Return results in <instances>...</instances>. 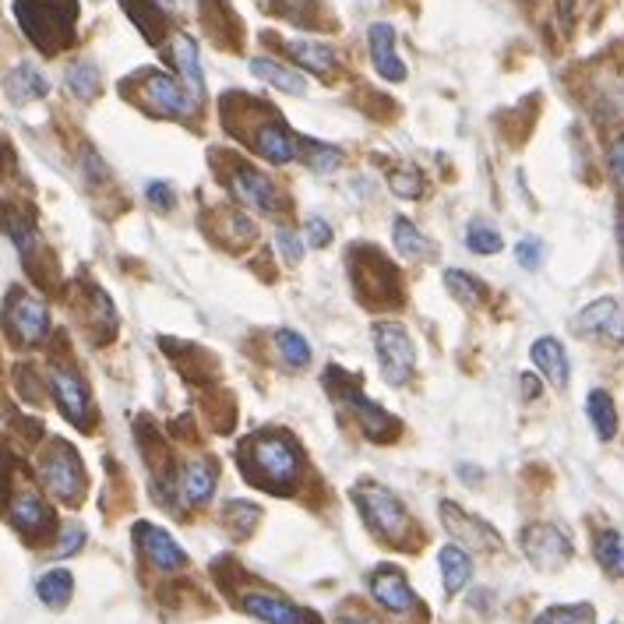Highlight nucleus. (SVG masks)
<instances>
[{
  "instance_id": "473e14b6",
  "label": "nucleus",
  "mask_w": 624,
  "mask_h": 624,
  "mask_svg": "<svg viewBox=\"0 0 624 624\" xmlns=\"http://www.w3.org/2000/svg\"><path fill=\"white\" fill-rule=\"evenodd\" d=\"M275 350L283 353L289 371H300V367L311 364V342L303 339L300 332H294V328H279V332H275Z\"/></svg>"
},
{
  "instance_id": "6ab92c4d",
  "label": "nucleus",
  "mask_w": 624,
  "mask_h": 624,
  "mask_svg": "<svg viewBox=\"0 0 624 624\" xmlns=\"http://www.w3.org/2000/svg\"><path fill=\"white\" fill-rule=\"evenodd\" d=\"M244 611L254 614L265 624H311V621H317L314 614L300 611V607H294L283 597H272V592H251V597H244Z\"/></svg>"
},
{
  "instance_id": "72a5a7b5",
  "label": "nucleus",
  "mask_w": 624,
  "mask_h": 624,
  "mask_svg": "<svg viewBox=\"0 0 624 624\" xmlns=\"http://www.w3.org/2000/svg\"><path fill=\"white\" fill-rule=\"evenodd\" d=\"M67 89L75 99H82V103H89V99L99 92V67L92 61H75V64H67Z\"/></svg>"
},
{
  "instance_id": "f03ea898",
  "label": "nucleus",
  "mask_w": 624,
  "mask_h": 624,
  "mask_svg": "<svg viewBox=\"0 0 624 624\" xmlns=\"http://www.w3.org/2000/svg\"><path fill=\"white\" fill-rule=\"evenodd\" d=\"M353 501L364 515L367 529L377 536V540H391V544H410V536L420 533L416 522L410 515V508L399 501L396 490H388L377 481H360L353 487Z\"/></svg>"
},
{
  "instance_id": "2eb2a0df",
  "label": "nucleus",
  "mask_w": 624,
  "mask_h": 624,
  "mask_svg": "<svg viewBox=\"0 0 624 624\" xmlns=\"http://www.w3.org/2000/svg\"><path fill=\"white\" fill-rule=\"evenodd\" d=\"M367 47H371V61L377 67V75H382L385 82H405V64L402 57L396 50V28L385 25V22H374L367 28Z\"/></svg>"
},
{
  "instance_id": "79ce46f5",
  "label": "nucleus",
  "mask_w": 624,
  "mask_h": 624,
  "mask_svg": "<svg viewBox=\"0 0 624 624\" xmlns=\"http://www.w3.org/2000/svg\"><path fill=\"white\" fill-rule=\"evenodd\" d=\"M145 198H149V205L159 209V212H170L173 205H177V198H173V187L163 184V180H152L149 187H145Z\"/></svg>"
},
{
  "instance_id": "6e6552de",
  "label": "nucleus",
  "mask_w": 624,
  "mask_h": 624,
  "mask_svg": "<svg viewBox=\"0 0 624 624\" xmlns=\"http://www.w3.org/2000/svg\"><path fill=\"white\" fill-rule=\"evenodd\" d=\"M141 96H145V103H149L155 113H163V117H191L195 103H198V99L187 92L184 82L163 75V71L141 75Z\"/></svg>"
},
{
  "instance_id": "423d86ee",
  "label": "nucleus",
  "mask_w": 624,
  "mask_h": 624,
  "mask_svg": "<svg viewBox=\"0 0 624 624\" xmlns=\"http://www.w3.org/2000/svg\"><path fill=\"white\" fill-rule=\"evenodd\" d=\"M522 554L540 572H558L575 558V547L564 529L550 526V522H533V526L522 529Z\"/></svg>"
},
{
  "instance_id": "4c0bfd02",
  "label": "nucleus",
  "mask_w": 624,
  "mask_h": 624,
  "mask_svg": "<svg viewBox=\"0 0 624 624\" xmlns=\"http://www.w3.org/2000/svg\"><path fill=\"white\" fill-rule=\"evenodd\" d=\"M515 261H519V269L540 272V269H544V261H547L544 240H540V237H522V240L515 244Z\"/></svg>"
},
{
  "instance_id": "412c9836",
  "label": "nucleus",
  "mask_w": 624,
  "mask_h": 624,
  "mask_svg": "<svg viewBox=\"0 0 624 624\" xmlns=\"http://www.w3.org/2000/svg\"><path fill=\"white\" fill-rule=\"evenodd\" d=\"M342 396H346V402L353 405V413L360 416V427H364V434H367L371 441H391V438H396V430H399V420L396 416H388L382 405L364 399L357 388H346Z\"/></svg>"
},
{
  "instance_id": "393cba45",
  "label": "nucleus",
  "mask_w": 624,
  "mask_h": 624,
  "mask_svg": "<svg viewBox=\"0 0 624 624\" xmlns=\"http://www.w3.org/2000/svg\"><path fill=\"white\" fill-rule=\"evenodd\" d=\"M438 564H441V583H445V597H455V592L466 589L470 575H473V561L462 544H445L438 550Z\"/></svg>"
},
{
  "instance_id": "9d476101",
  "label": "nucleus",
  "mask_w": 624,
  "mask_h": 624,
  "mask_svg": "<svg viewBox=\"0 0 624 624\" xmlns=\"http://www.w3.org/2000/svg\"><path fill=\"white\" fill-rule=\"evenodd\" d=\"M50 388H53V399H57V410H61L75 427H89L92 420V399H89V388L75 374V371H64V367H53L50 371Z\"/></svg>"
},
{
  "instance_id": "a19ab883",
  "label": "nucleus",
  "mask_w": 624,
  "mask_h": 624,
  "mask_svg": "<svg viewBox=\"0 0 624 624\" xmlns=\"http://www.w3.org/2000/svg\"><path fill=\"white\" fill-rule=\"evenodd\" d=\"M303 237H308L311 248L322 251L332 244V226L322 220V215H308V220H303Z\"/></svg>"
},
{
  "instance_id": "8fccbe9b",
  "label": "nucleus",
  "mask_w": 624,
  "mask_h": 624,
  "mask_svg": "<svg viewBox=\"0 0 624 624\" xmlns=\"http://www.w3.org/2000/svg\"><path fill=\"white\" fill-rule=\"evenodd\" d=\"M611 624H621V621H611Z\"/></svg>"
},
{
  "instance_id": "c9c22d12",
  "label": "nucleus",
  "mask_w": 624,
  "mask_h": 624,
  "mask_svg": "<svg viewBox=\"0 0 624 624\" xmlns=\"http://www.w3.org/2000/svg\"><path fill=\"white\" fill-rule=\"evenodd\" d=\"M303 159H308V166L314 173H332L342 166V149H336V145H325V141H308L303 145Z\"/></svg>"
},
{
  "instance_id": "ddd939ff",
  "label": "nucleus",
  "mask_w": 624,
  "mask_h": 624,
  "mask_svg": "<svg viewBox=\"0 0 624 624\" xmlns=\"http://www.w3.org/2000/svg\"><path fill=\"white\" fill-rule=\"evenodd\" d=\"M441 522L459 544H466L473 550H498L501 547V536L495 533V526H487L484 519L462 512L455 501H441Z\"/></svg>"
},
{
  "instance_id": "58836bf2",
  "label": "nucleus",
  "mask_w": 624,
  "mask_h": 624,
  "mask_svg": "<svg viewBox=\"0 0 624 624\" xmlns=\"http://www.w3.org/2000/svg\"><path fill=\"white\" fill-rule=\"evenodd\" d=\"M388 187H391V191H396L399 198L413 201L420 191H424V177H420L416 170L405 166V170H396V173H391V177H388Z\"/></svg>"
},
{
  "instance_id": "a18cd8bd",
  "label": "nucleus",
  "mask_w": 624,
  "mask_h": 624,
  "mask_svg": "<svg viewBox=\"0 0 624 624\" xmlns=\"http://www.w3.org/2000/svg\"><path fill=\"white\" fill-rule=\"evenodd\" d=\"M519 388H522V396H526V399H540V377H536V374H522Z\"/></svg>"
},
{
  "instance_id": "c03bdc74",
  "label": "nucleus",
  "mask_w": 624,
  "mask_h": 624,
  "mask_svg": "<svg viewBox=\"0 0 624 624\" xmlns=\"http://www.w3.org/2000/svg\"><path fill=\"white\" fill-rule=\"evenodd\" d=\"M64 536H67V540H61V547H57V558H64V554H71V550H78L82 540H85V533H82L78 526H71Z\"/></svg>"
},
{
  "instance_id": "c756f323",
  "label": "nucleus",
  "mask_w": 624,
  "mask_h": 624,
  "mask_svg": "<svg viewBox=\"0 0 624 624\" xmlns=\"http://www.w3.org/2000/svg\"><path fill=\"white\" fill-rule=\"evenodd\" d=\"M445 289L462 303V308H481L487 300V286L462 269H445Z\"/></svg>"
},
{
  "instance_id": "7c9ffc66",
  "label": "nucleus",
  "mask_w": 624,
  "mask_h": 624,
  "mask_svg": "<svg viewBox=\"0 0 624 624\" xmlns=\"http://www.w3.org/2000/svg\"><path fill=\"white\" fill-rule=\"evenodd\" d=\"M592 554H597L600 569L607 575L621 578L624 575V533H617V529L597 533V540H592Z\"/></svg>"
},
{
  "instance_id": "39448f33",
  "label": "nucleus",
  "mask_w": 624,
  "mask_h": 624,
  "mask_svg": "<svg viewBox=\"0 0 624 624\" xmlns=\"http://www.w3.org/2000/svg\"><path fill=\"white\" fill-rule=\"evenodd\" d=\"M18 18L28 39H36L42 50H53L50 33H64L75 22V0H18Z\"/></svg>"
},
{
  "instance_id": "20e7f679",
  "label": "nucleus",
  "mask_w": 624,
  "mask_h": 624,
  "mask_svg": "<svg viewBox=\"0 0 624 624\" xmlns=\"http://www.w3.org/2000/svg\"><path fill=\"white\" fill-rule=\"evenodd\" d=\"M39 476L42 487L50 490L57 501L64 504H78L85 498V470L82 459L75 455V448L64 441H53V448L39 462Z\"/></svg>"
},
{
  "instance_id": "f3484780",
  "label": "nucleus",
  "mask_w": 624,
  "mask_h": 624,
  "mask_svg": "<svg viewBox=\"0 0 624 624\" xmlns=\"http://www.w3.org/2000/svg\"><path fill=\"white\" fill-rule=\"evenodd\" d=\"M254 152L272 166H286L300 155V141L294 138V130H289L286 124L269 121L254 130Z\"/></svg>"
},
{
  "instance_id": "dca6fc26",
  "label": "nucleus",
  "mask_w": 624,
  "mask_h": 624,
  "mask_svg": "<svg viewBox=\"0 0 624 624\" xmlns=\"http://www.w3.org/2000/svg\"><path fill=\"white\" fill-rule=\"evenodd\" d=\"M8 519H11V526H14V529L25 533V536H33V540H39V536L53 533V512H50L47 504H42L39 495H33V490H22V495H14V498H11Z\"/></svg>"
},
{
  "instance_id": "ea45409f",
  "label": "nucleus",
  "mask_w": 624,
  "mask_h": 624,
  "mask_svg": "<svg viewBox=\"0 0 624 624\" xmlns=\"http://www.w3.org/2000/svg\"><path fill=\"white\" fill-rule=\"evenodd\" d=\"M275 251L286 258V265H297V261L303 258V240L289 226H279L275 229Z\"/></svg>"
},
{
  "instance_id": "bb28decb",
  "label": "nucleus",
  "mask_w": 624,
  "mask_h": 624,
  "mask_svg": "<svg viewBox=\"0 0 624 624\" xmlns=\"http://www.w3.org/2000/svg\"><path fill=\"white\" fill-rule=\"evenodd\" d=\"M586 416L592 430H597L600 441H614L617 434V405H614V396L607 388H592L586 396Z\"/></svg>"
},
{
  "instance_id": "2f4dec72",
  "label": "nucleus",
  "mask_w": 624,
  "mask_h": 624,
  "mask_svg": "<svg viewBox=\"0 0 624 624\" xmlns=\"http://www.w3.org/2000/svg\"><path fill=\"white\" fill-rule=\"evenodd\" d=\"M258 522H261V508L251 504V501H229L223 508V526L234 533L237 540H248Z\"/></svg>"
},
{
  "instance_id": "4be33fe9",
  "label": "nucleus",
  "mask_w": 624,
  "mask_h": 624,
  "mask_svg": "<svg viewBox=\"0 0 624 624\" xmlns=\"http://www.w3.org/2000/svg\"><path fill=\"white\" fill-rule=\"evenodd\" d=\"M173 64L180 71V82L187 85V92L195 99L205 96V71H201V57H198V42L187 36V33H177L173 36Z\"/></svg>"
},
{
  "instance_id": "f704fd0d",
  "label": "nucleus",
  "mask_w": 624,
  "mask_h": 624,
  "mask_svg": "<svg viewBox=\"0 0 624 624\" xmlns=\"http://www.w3.org/2000/svg\"><path fill=\"white\" fill-rule=\"evenodd\" d=\"M462 240H466V248L473 254H481V258H490V254H498L504 248V237L490 223H481V220L466 226V237H462Z\"/></svg>"
},
{
  "instance_id": "37998d69",
  "label": "nucleus",
  "mask_w": 624,
  "mask_h": 624,
  "mask_svg": "<svg viewBox=\"0 0 624 624\" xmlns=\"http://www.w3.org/2000/svg\"><path fill=\"white\" fill-rule=\"evenodd\" d=\"M611 177H614V184L624 191V138L611 149Z\"/></svg>"
},
{
  "instance_id": "09e8293b",
  "label": "nucleus",
  "mask_w": 624,
  "mask_h": 624,
  "mask_svg": "<svg viewBox=\"0 0 624 624\" xmlns=\"http://www.w3.org/2000/svg\"><path fill=\"white\" fill-rule=\"evenodd\" d=\"M617 240H621V251H624V212L617 215Z\"/></svg>"
},
{
  "instance_id": "49530a36",
  "label": "nucleus",
  "mask_w": 624,
  "mask_h": 624,
  "mask_svg": "<svg viewBox=\"0 0 624 624\" xmlns=\"http://www.w3.org/2000/svg\"><path fill=\"white\" fill-rule=\"evenodd\" d=\"M459 473H462V476H470L466 484H481V476H484L481 466H466V462H462V466H459Z\"/></svg>"
},
{
  "instance_id": "aec40b11",
  "label": "nucleus",
  "mask_w": 624,
  "mask_h": 624,
  "mask_svg": "<svg viewBox=\"0 0 624 624\" xmlns=\"http://www.w3.org/2000/svg\"><path fill=\"white\" fill-rule=\"evenodd\" d=\"M177 490L184 504H209L215 495V466L209 459L184 462L177 473Z\"/></svg>"
},
{
  "instance_id": "cd10ccee",
  "label": "nucleus",
  "mask_w": 624,
  "mask_h": 624,
  "mask_svg": "<svg viewBox=\"0 0 624 624\" xmlns=\"http://www.w3.org/2000/svg\"><path fill=\"white\" fill-rule=\"evenodd\" d=\"M286 50L294 53L297 64H303L308 71H314V75H328V71L336 67V53H332L325 42H317V39L294 36V39H286Z\"/></svg>"
},
{
  "instance_id": "1a4fd4ad",
  "label": "nucleus",
  "mask_w": 624,
  "mask_h": 624,
  "mask_svg": "<svg viewBox=\"0 0 624 624\" xmlns=\"http://www.w3.org/2000/svg\"><path fill=\"white\" fill-rule=\"evenodd\" d=\"M135 540H138V550L141 558L152 564L155 572H184L187 569V554L184 547L173 540L166 529L152 526V522H138L135 526Z\"/></svg>"
},
{
  "instance_id": "f257e3e1",
  "label": "nucleus",
  "mask_w": 624,
  "mask_h": 624,
  "mask_svg": "<svg viewBox=\"0 0 624 624\" xmlns=\"http://www.w3.org/2000/svg\"><path fill=\"white\" fill-rule=\"evenodd\" d=\"M240 473L269 495H294L300 484V448L283 430H258L237 448Z\"/></svg>"
},
{
  "instance_id": "7ed1b4c3",
  "label": "nucleus",
  "mask_w": 624,
  "mask_h": 624,
  "mask_svg": "<svg viewBox=\"0 0 624 624\" xmlns=\"http://www.w3.org/2000/svg\"><path fill=\"white\" fill-rule=\"evenodd\" d=\"M374 353L382 360V374L388 385H405L416 374V342L410 328L399 322H377L374 325Z\"/></svg>"
},
{
  "instance_id": "5701e85b",
  "label": "nucleus",
  "mask_w": 624,
  "mask_h": 624,
  "mask_svg": "<svg viewBox=\"0 0 624 624\" xmlns=\"http://www.w3.org/2000/svg\"><path fill=\"white\" fill-rule=\"evenodd\" d=\"M4 92L14 107H25V103H36V99H42L50 92V82L47 75L36 67V64H18V67H11L8 71V78H4Z\"/></svg>"
},
{
  "instance_id": "de8ad7c7",
  "label": "nucleus",
  "mask_w": 624,
  "mask_h": 624,
  "mask_svg": "<svg viewBox=\"0 0 624 624\" xmlns=\"http://www.w3.org/2000/svg\"><path fill=\"white\" fill-rule=\"evenodd\" d=\"M339 624H377L374 617H367V614H360V617H342Z\"/></svg>"
},
{
  "instance_id": "4468645a",
  "label": "nucleus",
  "mask_w": 624,
  "mask_h": 624,
  "mask_svg": "<svg viewBox=\"0 0 624 624\" xmlns=\"http://www.w3.org/2000/svg\"><path fill=\"white\" fill-rule=\"evenodd\" d=\"M8 322H11L14 336H18V342L33 346L50 332V311H47V303H42L39 297H33V294H14Z\"/></svg>"
},
{
  "instance_id": "a211bd4d",
  "label": "nucleus",
  "mask_w": 624,
  "mask_h": 624,
  "mask_svg": "<svg viewBox=\"0 0 624 624\" xmlns=\"http://www.w3.org/2000/svg\"><path fill=\"white\" fill-rule=\"evenodd\" d=\"M529 360L536 374L550 382L554 388H569V377H572V367H569V353H564V346L554 339V336H540L533 346H529Z\"/></svg>"
},
{
  "instance_id": "a878e982",
  "label": "nucleus",
  "mask_w": 624,
  "mask_h": 624,
  "mask_svg": "<svg viewBox=\"0 0 624 624\" xmlns=\"http://www.w3.org/2000/svg\"><path fill=\"white\" fill-rule=\"evenodd\" d=\"M251 75L258 82L272 85V89L286 92V96H308V78L297 75V71H289L286 64H275L272 57H254V61H251Z\"/></svg>"
},
{
  "instance_id": "9b49d317",
  "label": "nucleus",
  "mask_w": 624,
  "mask_h": 624,
  "mask_svg": "<svg viewBox=\"0 0 624 624\" xmlns=\"http://www.w3.org/2000/svg\"><path fill=\"white\" fill-rule=\"evenodd\" d=\"M229 195L254 212H275L283 205L279 187L272 184V177H265V173L251 170V166H240V170L229 173Z\"/></svg>"
},
{
  "instance_id": "f8f14e48",
  "label": "nucleus",
  "mask_w": 624,
  "mask_h": 624,
  "mask_svg": "<svg viewBox=\"0 0 624 624\" xmlns=\"http://www.w3.org/2000/svg\"><path fill=\"white\" fill-rule=\"evenodd\" d=\"M367 589L377 607H385L388 614H410L416 607V592L405 583V575L399 569H391V564H382V569H374L371 578H367Z\"/></svg>"
},
{
  "instance_id": "e433bc0d",
  "label": "nucleus",
  "mask_w": 624,
  "mask_h": 624,
  "mask_svg": "<svg viewBox=\"0 0 624 624\" xmlns=\"http://www.w3.org/2000/svg\"><path fill=\"white\" fill-rule=\"evenodd\" d=\"M597 611L592 603H572V607H547L533 624H592Z\"/></svg>"
},
{
  "instance_id": "c85d7f7f",
  "label": "nucleus",
  "mask_w": 624,
  "mask_h": 624,
  "mask_svg": "<svg viewBox=\"0 0 624 624\" xmlns=\"http://www.w3.org/2000/svg\"><path fill=\"white\" fill-rule=\"evenodd\" d=\"M71 592H75V578H71L67 569H50L47 575H39V583H36V597H39V603H47L50 611L67 607Z\"/></svg>"
},
{
  "instance_id": "b1692460",
  "label": "nucleus",
  "mask_w": 624,
  "mask_h": 624,
  "mask_svg": "<svg viewBox=\"0 0 624 624\" xmlns=\"http://www.w3.org/2000/svg\"><path fill=\"white\" fill-rule=\"evenodd\" d=\"M391 244H396V251L410 261H434V254H438L434 240L424 234V229H416L405 215L391 220Z\"/></svg>"
},
{
  "instance_id": "0eeeda50",
  "label": "nucleus",
  "mask_w": 624,
  "mask_h": 624,
  "mask_svg": "<svg viewBox=\"0 0 624 624\" xmlns=\"http://www.w3.org/2000/svg\"><path fill=\"white\" fill-rule=\"evenodd\" d=\"M572 332L607 346H624V308L617 297H600L572 317Z\"/></svg>"
}]
</instances>
